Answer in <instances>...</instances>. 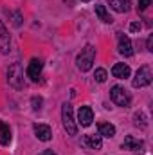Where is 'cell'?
I'll return each mask as SVG.
<instances>
[{
    "mask_svg": "<svg viewBox=\"0 0 153 155\" xmlns=\"http://www.w3.org/2000/svg\"><path fill=\"white\" fill-rule=\"evenodd\" d=\"M94 60H96V49L88 43V45H85V47L81 49V52L77 54V58H76L77 69H79L81 72L90 71L92 65H94Z\"/></svg>",
    "mask_w": 153,
    "mask_h": 155,
    "instance_id": "cell-1",
    "label": "cell"
},
{
    "mask_svg": "<svg viewBox=\"0 0 153 155\" xmlns=\"http://www.w3.org/2000/svg\"><path fill=\"white\" fill-rule=\"evenodd\" d=\"M7 83H9L13 88H16V90L24 88L25 81H24V69H22L20 63L9 65V69H7Z\"/></svg>",
    "mask_w": 153,
    "mask_h": 155,
    "instance_id": "cell-2",
    "label": "cell"
},
{
    "mask_svg": "<svg viewBox=\"0 0 153 155\" xmlns=\"http://www.w3.org/2000/svg\"><path fill=\"white\" fill-rule=\"evenodd\" d=\"M61 119H63V128L67 130V134L69 135H76L77 124L74 121V114H72L70 103H63V107H61Z\"/></svg>",
    "mask_w": 153,
    "mask_h": 155,
    "instance_id": "cell-3",
    "label": "cell"
},
{
    "mask_svg": "<svg viewBox=\"0 0 153 155\" xmlns=\"http://www.w3.org/2000/svg\"><path fill=\"white\" fill-rule=\"evenodd\" d=\"M110 99L114 101L117 107H128V105L132 103L130 92H128L124 87H119V85H115V87L110 88Z\"/></svg>",
    "mask_w": 153,
    "mask_h": 155,
    "instance_id": "cell-4",
    "label": "cell"
},
{
    "mask_svg": "<svg viewBox=\"0 0 153 155\" xmlns=\"http://www.w3.org/2000/svg\"><path fill=\"white\" fill-rule=\"evenodd\" d=\"M151 69L148 67V65H144V67H141L139 71H137V74L133 78V87L135 88H141V87H148L150 83H151Z\"/></svg>",
    "mask_w": 153,
    "mask_h": 155,
    "instance_id": "cell-5",
    "label": "cell"
},
{
    "mask_svg": "<svg viewBox=\"0 0 153 155\" xmlns=\"http://www.w3.org/2000/svg\"><path fill=\"white\" fill-rule=\"evenodd\" d=\"M41 71H43V61L40 58H33L29 61V65H27V78L36 83L41 78Z\"/></svg>",
    "mask_w": 153,
    "mask_h": 155,
    "instance_id": "cell-6",
    "label": "cell"
},
{
    "mask_svg": "<svg viewBox=\"0 0 153 155\" xmlns=\"http://www.w3.org/2000/svg\"><path fill=\"white\" fill-rule=\"evenodd\" d=\"M142 148H144V143L135 139L133 135H126L124 137V143H122V150H133V152H139L142 153Z\"/></svg>",
    "mask_w": 153,
    "mask_h": 155,
    "instance_id": "cell-7",
    "label": "cell"
},
{
    "mask_svg": "<svg viewBox=\"0 0 153 155\" xmlns=\"http://www.w3.org/2000/svg\"><path fill=\"white\" fill-rule=\"evenodd\" d=\"M117 49H119V54L122 56H132L133 54V45H132V40L124 35H119V43H117Z\"/></svg>",
    "mask_w": 153,
    "mask_h": 155,
    "instance_id": "cell-8",
    "label": "cell"
},
{
    "mask_svg": "<svg viewBox=\"0 0 153 155\" xmlns=\"http://www.w3.org/2000/svg\"><path fill=\"white\" fill-rule=\"evenodd\" d=\"M94 121V112L90 107H81L79 108V114H77V123L81 126H90Z\"/></svg>",
    "mask_w": 153,
    "mask_h": 155,
    "instance_id": "cell-9",
    "label": "cell"
},
{
    "mask_svg": "<svg viewBox=\"0 0 153 155\" xmlns=\"http://www.w3.org/2000/svg\"><path fill=\"white\" fill-rule=\"evenodd\" d=\"M9 47H11V36H9V31L5 29V25H4L2 20H0V52L7 54V52H9Z\"/></svg>",
    "mask_w": 153,
    "mask_h": 155,
    "instance_id": "cell-10",
    "label": "cell"
},
{
    "mask_svg": "<svg viewBox=\"0 0 153 155\" xmlns=\"http://www.w3.org/2000/svg\"><path fill=\"white\" fill-rule=\"evenodd\" d=\"M34 134H36V137H38L40 141H43V143H47V141L52 139V130H50L49 124H34Z\"/></svg>",
    "mask_w": 153,
    "mask_h": 155,
    "instance_id": "cell-11",
    "label": "cell"
},
{
    "mask_svg": "<svg viewBox=\"0 0 153 155\" xmlns=\"http://www.w3.org/2000/svg\"><path fill=\"white\" fill-rule=\"evenodd\" d=\"M130 74H132V71L126 63H115L112 67V76L117 79H126V78H130Z\"/></svg>",
    "mask_w": 153,
    "mask_h": 155,
    "instance_id": "cell-12",
    "label": "cell"
},
{
    "mask_svg": "<svg viewBox=\"0 0 153 155\" xmlns=\"http://www.w3.org/2000/svg\"><path fill=\"white\" fill-rule=\"evenodd\" d=\"M0 143H2V146H9L11 144V128L4 121H0Z\"/></svg>",
    "mask_w": 153,
    "mask_h": 155,
    "instance_id": "cell-13",
    "label": "cell"
},
{
    "mask_svg": "<svg viewBox=\"0 0 153 155\" xmlns=\"http://www.w3.org/2000/svg\"><path fill=\"white\" fill-rule=\"evenodd\" d=\"M108 4L117 13H128L130 5H132V0H108Z\"/></svg>",
    "mask_w": 153,
    "mask_h": 155,
    "instance_id": "cell-14",
    "label": "cell"
},
{
    "mask_svg": "<svg viewBox=\"0 0 153 155\" xmlns=\"http://www.w3.org/2000/svg\"><path fill=\"white\" fill-rule=\"evenodd\" d=\"M85 144L92 150H101L103 146V141H101V135H94V134H88L85 135Z\"/></svg>",
    "mask_w": 153,
    "mask_h": 155,
    "instance_id": "cell-15",
    "label": "cell"
},
{
    "mask_svg": "<svg viewBox=\"0 0 153 155\" xmlns=\"http://www.w3.org/2000/svg\"><path fill=\"white\" fill-rule=\"evenodd\" d=\"M97 130H99V135H103V137H114L115 135V126L110 123H99Z\"/></svg>",
    "mask_w": 153,
    "mask_h": 155,
    "instance_id": "cell-16",
    "label": "cell"
},
{
    "mask_svg": "<svg viewBox=\"0 0 153 155\" xmlns=\"http://www.w3.org/2000/svg\"><path fill=\"white\" fill-rule=\"evenodd\" d=\"M96 15L99 16V20L101 22H105V24H112L114 20H112V16L108 15V11H106V7L105 5H101V4H97L96 5Z\"/></svg>",
    "mask_w": 153,
    "mask_h": 155,
    "instance_id": "cell-17",
    "label": "cell"
},
{
    "mask_svg": "<svg viewBox=\"0 0 153 155\" xmlns=\"http://www.w3.org/2000/svg\"><path fill=\"white\" fill-rule=\"evenodd\" d=\"M9 18H11V22H13V25L15 27H20L22 25V13H18V11H13V13H9Z\"/></svg>",
    "mask_w": 153,
    "mask_h": 155,
    "instance_id": "cell-18",
    "label": "cell"
},
{
    "mask_svg": "<svg viewBox=\"0 0 153 155\" xmlns=\"http://www.w3.org/2000/svg\"><path fill=\"white\" fill-rule=\"evenodd\" d=\"M133 119H135V126H141V128H146V126H148V123H146V116H144L142 112H137V114L133 116Z\"/></svg>",
    "mask_w": 153,
    "mask_h": 155,
    "instance_id": "cell-19",
    "label": "cell"
},
{
    "mask_svg": "<svg viewBox=\"0 0 153 155\" xmlns=\"http://www.w3.org/2000/svg\"><path fill=\"white\" fill-rule=\"evenodd\" d=\"M94 78H96V81H97V83H105V81H106V78H108V74H106V71H105V69H96Z\"/></svg>",
    "mask_w": 153,
    "mask_h": 155,
    "instance_id": "cell-20",
    "label": "cell"
},
{
    "mask_svg": "<svg viewBox=\"0 0 153 155\" xmlns=\"http://www.w3.org/2000/svg\"><path fill=\"white\" fill-rule=\"evenodd\" d=\"M31 105H33V110H40V108H41V105H43V99L34 96V97L31 99Z\"/></svg>",
    "mask_w": 153,
    "mask_h": 155,
    "instance_id": "cell-21",
    "label": "cell"
},
{
    "mask_svg": "<svg viewBox=\"0 0 153 155\" xmlns=\"http://www.w3.org/2000/svg\"><path fill=\"white\" fill-rule=\"evenodd\" d=\"M141 27H142V25H141L139 22H132V24H130V31H132V33H137V31H141Z\"/></svg>",
    "mask_w": 153,
    "mask_h": 155,
    "instance_id": "cell-22",
    "label": "cell"
},
{
    "mask_svg": "<svg viewBox=\"0 0 153 155\" xmlns=\"http://www.w3.org/2000/svg\"><path fill=\"white\" fill-rule=\"evenodd\" d=\"M150 4H151V0H139V9L144 11V9H148Z\"/></svg>",
    "mask_w": 153,
    "mask_h": 155,
    "instance_id": "cell-23",
    "label": "cell"
},
{
    "mask_svg": "<svg viewBox=\"0 0 153 155\" xmlns=\"http://www.w3.org/2000/svg\"><path fill=\"white\" fill-rule=\"evenodd\" d=\"M151 47H153V38L150 36V38H148V51H151Z\"/></svg>",
    "mask_w": 153,
    "mask_h": 155,
    "instance_id": "cell-24",
    "label": "cell"
},
{
    "mask_svg": "<svg viewBox=\"0 0 153 155\" xmlns=\"http://www.w3.org/2000/svg\"><path fill=\"white\" fill-rule=\"evenodd\" d=\"M40 155H56V153H54V152H52V150H45V152H43V153H40Z\"/></svg>",
    "mask_w": 153,
    "mask_h": 155,
    "instance_id": "cell-25",
    "label": "cell"
},
{
    "mask_svg": "<svg viewBox=\"0 0 153 155\" xmlns=\"http://www.w3.org/2000/svg\"><path fill=\"white\" fill-rule=\"evenodd\" d=\"M81 2H90V0H81Z\"/></svg>",
    "mask_w": 153,
    "mask_h": 155,
    "instance_id": "cell-26",
    "label": "cell"
}]
</instances>
